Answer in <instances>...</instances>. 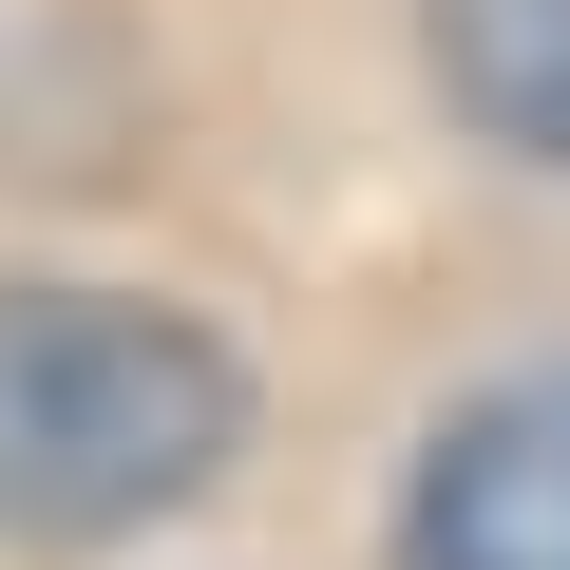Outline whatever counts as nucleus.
I'll return each mask as SVG.
<instances>
[{
	"mask_svg": "<svg viewBox=\"0 0 570 570\" xmlns=\"http://www.w3.org/2000/svg\"><path fill=\"white\" fill-rule=\"evenodd\" d=\"M247 456V362L153 285H0V551H115Z\"/></svg>",
	"mask_w": 570,
	"mask_h": 570,
	"instance_id": "obj_1",
	"label": "nucleus"
},
{
	"mask_svg": "<svg viewBox=\"0 0 570 570\" xmlns=\"http://www.w3.org/2000/svg\"><path fill=\"white\" fill-rule=\"evenodd\" d=\"M400 570H570V362L475 381L400 475Z\"/></svg>",
	"mask_w": 570,
	"mask_h": 570,
	"instance_id": "obj_2",
	"label": "nucleus"
},
{
	"mask_svg": "<svg viewBox=\"0 0 570 570\" xmlns=\"http://www.w3.org/2000/svg\"><path fill=\"white\" fill-rule=\"evenodd\" d=\"M419 77L456 96V134L570 190V0H419Z\"/></svg>",
	"mask_w": 570,
	"mask_h": 570,
	"instance_id": "obj_3",
	"label": "nucleus"
}]
</instances>
